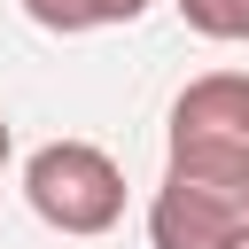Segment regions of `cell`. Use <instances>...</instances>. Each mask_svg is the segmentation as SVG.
<instances>
[{
	"label": "cell",
	"mask_w": 249,
	"mask_h": 249,
	"mask_svg": "<svg viewBox=\"0 0 249 249\" xmlns=\"http://www.w3.org/2000/svg\"><path fill=\"white\" fill-rule=\"evenodd\" d=\"M163 171L210 179V187H249V70H202L179 86V101L163 117Z\"/></svg>",
	"instance_id": "6da1fadb"
},
{
	"label": "cell",
	"mask_w": 249,
	"mask_h": 249,
	"mask_svg": "<svg viewBox=\"0 0 249 249\" xmlns=\"http://www.w3.org/2000/svg\"><path fill=\"white\" fill-rule=\"evenodd\" d=\"M23 202H31L39 226L93 241L124 218V171L93 140H47V148L23 156Z\"/></svg>",
	"instance_id": "7a4b0ae2"
},
{
	"label": "cell",
	"mask_w": 249,
	"mask_h": 249,
	"mask_svg": "<svg viewBox=\"0 0 249 249\" xmlns=\"http://www.w3.org/2000/svg\"><path fill=\"white\" fill-rule=\"evenodd\" d=\"M249 241V187L171 179L148 195V249H241Z\"/></svg>",
	"instance_id": "3957f363"
},
{
	"label": "cell",
	"mask_w": 249,
	"mask_h": 249,
	"mask_svg": "<svg viewBox=\"0 0 249 249\" xmlns=\"http://www.w3.org/2000/svg\"><path fill=\"white\" fill-rule=\"evenodd\" d=\"M156 0H23V16L39 23V31H62V39H78V31H117V23H140Z\"/></svg>",
	"instance_id": "277c9868"
},
{
	"label": "cell",
	"mask_w": 249,
	"mask_h": 249,
	"mask_svg": "<svg viewBox=\"0 0 249 249\" xmlns=\"http://www.w3.org/2000/svg\"><path fill=\"white\" fill-rule=\"evenodd\" d=\"M187 31L218 39V47H249V0H171Z\"/></svg>",
	"instance_id": "5b68a950"
},
{
	"label": "cell",
	"mask_w": 249,
	"mask_h": 249,
	"mask_svg": "<svg viewBox=\"0 0 249 249\" xmlns=\"http://www.w3.org/2000/svg\"><path fill=\"white\" fill-rule=\"evenodd\" d=\"M8 156H16V132H8V117H0V171H8Z\"/></svg>",
	"instance_id": "8992f818"
},
{
	"label": "cell",
	"mask_w": 249,
	"mask_h": 249,
	"mask_svg": "<svg viewBox=\"0 0 249 249\" xmlns=\"http://www.w3.org/2000/svg\"><path fill=\"white\" fill-rule=\"evenodd\" d=\"M241 249H249V241H241Z\"/></svg>",
	"instance_id": "52a82bcc"
}]
</instances>
